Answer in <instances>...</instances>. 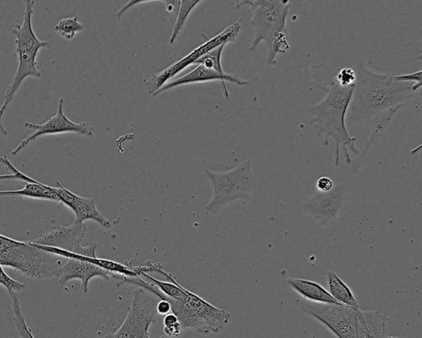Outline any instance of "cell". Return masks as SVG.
<instances>
[{"label": "cell", "instance_id": "obj_1", "mask_svg": "<svg viewBox=\"0 0 422 338\" xmlns=\"http://www.w3.org/2000/svg\"><path fill=\"white\" fill-rule=\"evenodd\" d=\"M356 79L345 117L352 128L361 124H374L373 135L390 123L396 112L410 100L414 84L399 82L391 74L378 73L364 61L353 68Z\"/></svg>", "mask_w": 422, "mask_h": 338}, {"label": "cell", "instance_id": "obj_2", "mask_svg": "<svg viewBox=\"0 0 422 338\" xmlns=\"http://www.w3.org/2000/svg\"><path fill=\"white\" fill-rule=\"evenodd\" d=\"M319 88L326 95L319 103L311 106V123L319 130V135H324V146H328L329 139L334 142L335 166L339 164L341 148L345 163H351L350 152L356 155L360 153L356 146V138L350 135L345 123L353 87H341L332 78L330 84L319 86Z\"/></svg>", "mask_w": 422, "mask_h": 338}, {"label": "cell", "instance_id": "obj_3", "mask_svg": "<svg viewBox=\"0 0 422 338\" xmlns=\"http://www.w3.org/2000/svg\"><path fill=\"white\" fill-rule=\"evenodd\" d=\"M301 310L336 338H383L385 315L379 310H361L336 304L299 301Z\"/></svg>", "mask_w": 422, "mask_h": 338}, {"label": "cell", "instance_id": "obj_4", "mask_svg": "<svg viewBox=\"0 0 422 338\" xmlns=\"http://www.w3.org/2000/svg\"><path fill=\"white\" fill-rule=\"evenodd\" d=\"M35 2L34 0H28L26 2L23 23H16L12 30L15 37L19 66L14 77L8 84L3 103L0 107V133L4 137L8 135V130L4 128L3 123L4 113L14 99L17 92L22 86L25 79L30 77L37 79L41 77V72L38 70L37 54L41 49L50 46L48 41L38 39L33 30L32 15L34 12L33 8H34Z\"/></svg>", "mask_w": 422, "mask_h": 338}, {"label": "cell", "instance_id": "obj_5", "mask_svg": "<svg viewBox=\"0 0 422 338\" xmlns=\"http://www.w3.org/2000/svg\"><path fill=\"white\" fill-rule=\"evenodd\" d=\"M206 175L212 184L213 195L203 206L206 213L217 215L222 207L234 201H248L257 186L252 171L250 160L225 172H214L206 169Z\"/></svg>", "mask_w": 422, "mask_h": 338}, {"label": "cell", "instance_id": "obj_6", "mask_svg": "<svg viewBox=\"0 0 422 338\" xmlns=\"http://www.w3.org/2000/svg\"><path fill=\"white\" fill-rule=\"evenodd\" d=\"M290 3L288 0H242L236 1V7L245 6L252 12L250 21L254 37L249 46L255 52L261 42L268 48V58L271 56L272 44L277 33L284 32Z\"/></svg>", "mask_w": 422, "mask_h": 338}, {"label": "cell", "instance_id": "obj_7", "mask_svg": "<svg viewBox=\"0 0 422 338\" xmlns=\"http://www.w3.org/2000/svg\"><path fill=\"white\" fill-rule=\"evenodd\" d=\"M159 301L154 295L137 288L124 323L117 331L104 338H150V328L157 319L156 306Z\"/></svg>", "mask_w": 422, "mask_h": 338}, {"label": "cell", "instance_id": "obj_8", "mask_svg": "<svg viewBox=\"0 0 422 338\" xmlns=\"http://www.w3.org/2000/svg\"><path fill=\"white\" fill-rule=\"evenodd\" d=\"M240 28H241V26H240L239 22L230 25L225 30L219 33L217 36L206 41L205 43L198 46L197 48L193 50L191 53L181 59L180 61L152 75V77L149 79H145L143 83L147 88L148 95L153 96L164 84L175 77V75L179 74L185 68L195 64L197 60H199L201 57L210 52L211 50L215 49L219 46L234 42L239 35Z\"/></svg>", "mask_w": 422, "mask_h": 338}, {"label": "cell", "instance_id": "obj_9", "mask_svg": "<svg viewBox=\"0 0 422 338\" xmlns=\"http://www.w3.org/2000/svg\"><path fill=\"white\" fill-rule=\"evenodd\" d=\"M86 232V223L74 221L70 226H57L41 234L32 243L39 245V246L56 248L59 250L74 253V255L95 259L98 243L92 242L88 246H81V242Z\"/></svg>", "mask_w": 422, "mask_h": 338}, {"label": "cell", "instance_id": "obj_10", "mask_svg": "<svg viewBox=\"0 0 422 338\" xmlns=\"http://www.w3.org/2000/svg\"><path fill=\"white\" fill-rule=\"evenodd\" d=\"M64 99L59 100L58 111L52 117L42 124L32 123V122H25V128L34 130V132L28 135L23 139L22 142L12 150V156L18 155L20 152L26 149L28 145L37 139L45 137V135H61L66 133H75L84 137H91L94 135V126L88 122H79L76 123L66 117L64 110Z\"/></svg>", "mask_w": 422, "mask_h": 338}, {"label": "cell", "instance_id": "obj_11", "mask_svg": "<svg viewBox=\"0 0 422 338\" xmlns=\"http://www.w3.org/2000/svg\"><path fill=\"white\" fill-rule=\"evenodd\" d=\"M44 250L54 253V255L66 257V261L62 266L60 275H59V282L61 285H66L67 282L72 280H79L81 281V289L84 293H88V284L92 279L100 277L109 280L112 277V272L99 267L96 264L98 257H88L74 255L66 251L59 250V249L40 246Z\"/></svg>", "mask_w": 422, "mask_h": 338}, {"label": "cell", "instance_id": "obj_12", "mask_svg": "<svg viewBox=\"0 0 422 338\" xmlns=\"http://www.w3.org/2000/svg\"><path fill=\"white\" fill-rule=\"evenodd\" d=\"M0 163L10 175H0V181L18 180L24 184V187L16 191H0V197H23L32 199L48 200L59 203L58 197L53 192L54 188L40 183L32 177L24 175L14 166L6 155L0 157Z\"/></svg>", "mask_w": 422, "mask_h": 338}, {"label": "cell", "instance_id": "obj_13", "mask_svg": "<svg viewBox=\"0 0 422 338\" xmlns=\"http://www.w3.org/2000/svg\"><path fill=\"white\" fill-rule=\"evenodd\" d=\"M54 187V193L59 199V203L68 207L75 215V221L84 223L91 221L99 223L100 226L109 229L112 223L105 215L97 208L94 199L90 197H83L66 188L59 181Z\"/></svg>", "mask_w": 422, "mask_h": 338}, {"label": "cell", "instance_id": "obj_14", "mask_svg": "<svg viewBox=\"0 0 422 338\" xmlns=\"http://www.w3.org/2000/svg\"><path fill=\"white\" fill-rule=\"evenodd\" d=\"M221 81L223 86V92L226 100L230 99V95L226 86V82L234 83L239 87L248 86L246 80L240 78L238 74H221L217 71L208 69L203 66H197L195 69L189 72L188 74L181 76V77L170 80V82L164 84L159 90L155 92L152 97H157L168 90H172L180 86H188V84L200 83L205 82Z\"/></svg>", "mask_w": 422, "mask_h": 338}, {"label": "cell", "instance_id": "obj_15", "mask_svg": "<svg viewBox=\"0 0 422 338\" xmlns=\"http://www.w3.org/2000/svg\"><path fill=\"white\" fill-rule=\"evenodd\" d=\"M349 186L341 184L334 187L331 192L316 193L305 204L307 212L323 222H329L339 217Z\"/></svg>", "mask_w": 422, "mask_h": 338}, {"label": "cell", "instance_id": "obj_16", "mask_svg": "<svg viewBox=\"0 0 422 338\" xmlns=\"http://www.w3.org/2000/svg\"><path fill=\"white\" fill-rule=\"evenodd\" d=\"M286 284L308 302L340 306L332 297L328 290L319 283L306 280V279L290 277L287 279Z\"/></svg>", "mask_w": 422, "mask_h": 338}, {"label": "cell", "instance_id": "obj_17", "mask_svg": "<svg viewBox=\"0 0 422 338\" xmlns=\"http://www.w3.org/2000/svg\"><path fill=\"white\" fill-rule=\"evenodd\" d=\"M327 284L328 292L340 306L359 308L358 299L354 297L352 289L332 270L328 272Z\"/></svg>", "mask_w": 422, "mask_h": 338}, {"label": "cell", "instance_id": "obj_18", "mask_svg": "<svg viewBox=\"0 0 422 338\" xmlns=\"http://www.w3.org/2000/svg\"><path fill=\"white\" fill-rule=\"evenodd\" d=\"M12 308L8 314V319L14 327L19 338H35L31 329L28 328L25 321L22 310H21L19 295H12Z\"/></svg>", "mask_w": 422, "mask_h": 338}, {"label": "cell", "instance_id": "obj_19", "mask_svg": "<svg viewBox=\"0 0 422 338\" xmlns=\"http://www.w3.org/2000/svg\"><path fill=\"white\" fill-rule=\"evenodd\" d=\"M201 2V0H181L179 14H177L174 30H172L170 37V45L174 43L177 37H179L180 32L183 31L184 25L185 22H187L189 15L191 14L194 8Z\"/></svg>", "mask_w": 422, "mask_h": 338}, {"label": "cell", "instance_id": "obj_20", "mask_svg": "<svg viewBox=\"0 0 422 338\" xmlns=\"http://www.w3.org/2000/svg\"><path fill=\"white\" fill-rule=\"evenodd\" d=\"M54 29L64 39L72 41L78 33L84 30V26L79 22L78 17L74 16L59 21Z\"/></svg>", "mask_w": 422, "mask_h": 338}, {"label": "cell", "instance_id": "obj_21", "mask_svg": "<svg viewBox=\"0 0 422 338\" xmlns=\"http://www.w3.org/2000/svg\"><path fill=\"white\" fill-rule=\"evenodd\" d=\"M225 46V44H223L215 49L211 50L210 52L204 54L199 60H197L194 65H201L208 68V69L217 71L221 74H226V72L223 70L221 66L222 52Z\"/></svg>", "mask_w": 422, "mask_h": 338}, {"label": "cell", "instance_id": "obj_22", "mask_svg": "<svg viewBox=\"0 0 422 338\" xmlns=\"http://www.w3.org/2000/svg\"><path fill=\"white\" fill-rule=\"evenodd\" d=\"M21 241L10 238V237L0 235V265L7 267L12 253L16 247H18Z\"/></svg>", "mask_w": 422, "mask_h": 338}, {"label": "cell", "instance_id": "obj_23", "mask_svg": "<svg viewBox=\"0 0 422 338\" xmlns=\"http://www.w3.org/2000/svg\"><path fill=\"white\" fill-rule=\"evenodd\" d=\"M336 82L341 87H354L356 74L353 68H343L333 76Z\"/></svg>", "mask_w": 422, "mask_h": 338}, {"label": "cell", "instance_id": "obj_24", "mask_svg": "<svg viewBox=\"0 0 422 338\" xmlns=\"http://www.w3.org/2000/svg\"><path fill=\"white\" fill-rule=\"evenodd\" d=\"M0 285L8 290V292L12 295L16 293V291L23 290L26 286L23 284L14 279L11 278L4 272L3 266L0 265Z\"/></svg>", "mask_w": 422, "mask_h": 338}, {"label": "cell", "instance_id": "obj_25", "mask_svg": "<svg viewBox=\"0 0 422 338\" xmlns=\"http://www.w3.org/2000/svg\"><path fill=\"white\" fill-rule=\"evenodd\" d=\"M392 76H394V79L396 80V81L412 83L414 84V87H413V91H414L415 92L419 91L421 87V70H420L419 71L414 72V73L412 74Z\"/></svg>", "mask_w": 422, "mask_h": 338}, {"label": "cell", "instance_id": "obj_26", "mask_svg": "<svg viewBox=\"0 0 422 338\" xmlns=\"http://www.w3.org/2000/svg\"><path fill=\"white\" fill-rule=\"evenodd\" d=\"M316 188L318 189L319 192H331L334 188V183L328 177H321L316 181Z\"/></svg>", "mask_w": 422, "mask_h": 338}, {"label": "cell", "instance_id": "obj_27", "mask_svg": "<svg viewBox=\"0 0 422 338\" xmlns=\"http://www.w3.org/2000/svg\"><path fill=\"white\" fill-rule=\"evenodd\" d=\"M183 329L181 328L180 322L170 325H164L163 332L165 335L170 337H177L181 335Z\"/></svg>", "mask_w": 422, "mask_h": 338}, {"label": "cell", "instance_id": "obj_28", "mask_svg": "<svg viewBox=\"0 0 422 338\" xmlns=\"http://www.w3.org/2000/svg\"><path fill=\"white\" fill-rule=\"evenodd\" d=\"M156 310H157L158 315L165 316L172 312L171 304L166 299H159L157 306H156Z\"/></svg>", "mask_w": 422, "mask_h": 338}, {"label": "cell", "instance_id": "obj_29", "mask_svg": "<svg viewBox=\"0 0 422 338\" xmlns=\"http://www.w3.org/2000/svg\"><path fill=\"white\" fill-rule=\"evenodd\" d=\"M163 2L165 3L167 12H175V14H179L181 6L180 0H166Z\"/></svg>", "mask_w": 422, "mask_h": 338}]
</instances>
